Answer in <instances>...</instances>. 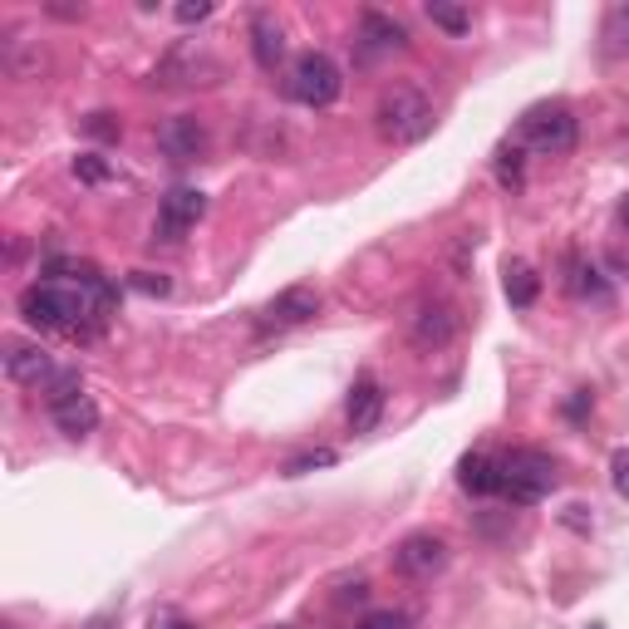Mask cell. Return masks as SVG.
Returning a JSON list of instances; mask_svg holds the SVG:
<instances>
[{
    "label": "cell",
    "instance_id": "4dcf8cb0",
    "mask_svg": "<svg viewBox=\"0 0 629 629\" xmlns=\"http://www.w3.org/2000/svg\"><path fill=\"white\" fill-rule=\"evenodd\" d=\"M620 222H625V227H629V202H625V207H620Z\"/></svg>",
    "mask_w": 629,
    "mask_h": 629
},
{
    "label": "cell",
    "instance_id": "ac0fdd59",
    "mask_svg": "<svg viewBox=\"0 0 629 629\" xmlns=\"http://www.w3.org/2000/svg\"><path fill=\"white\" fill-rule=\"evenodd\" d=\"M537 290H541V280H537V271L531 266H507V300L511 306H531V300H537Z\"/></svg>",
    "mask_w": 629,
    "mask_h": 629
},
{
    "label": "cell",
    "instance_id": "484cf974",
    "mask_svg": "<svg viewBox=\"0 0 629 629\" xmlns=\"http://www.w3.org/2000/svg\"><path fill=\"white\" fill-rule=\"evenodd\" d=\"M84 129H89L93 139H119V119H113V113H89Z\"/></svg>",
    "mask_w": 629,
    "mask_h": 629
},
{
    "label": "cell",
    "instance_id": "4316f807",
    "mask_svg": "<svg viewBox=\"0 0 629 629\" xmlns=\"http://www.w3.org/2000/svg\"><path fill=\"white\" fill-rule=\"evenodd\" d=\"M148 629H197L192 620H187L183 610H153V620H148Z\"/></svg>",
    "mask_w": 629,
    "mask_h": 629
},
{
    "label": "cell",
    "instance_id": "30bf717a",
    "mask_svg": "<svg viewBox=\"0 0 629 629\" xmlns=\"http://www.w3.org/2000/svg\"><path fill=\"white\" fill-rule=\"evenodd\" d=\"M49 418H55L59 433L89 438L93 428H99V404H93L89 394H75V398H65V404H49Z\"/></svg>",
    "mask_w": 629,
    "mask_h": 629
},
{
    "label": "cell",
    "instance_id": "603a6c76",
    "mask_svg": "<svg viewBox=\"0 0 629 629\" xmlns=\"http://www.w3.org/2000/svg\"><path fill=\"white\" fill-rule=\"evenodd\" d=\"M497 157H501V163H497L501 183H507V187H517V183H521V148H501Z\"/></svg>",
    "mask_w": 629,
    "mask_h": 629
},
{
    "label": "cell",
    "instance_id": "d6986e66",
    "mask_svg": "<svg viewBox=\"0 0 629 629\" xmlns=\"http://www.w3.org/2000/svg\"><path fill=\"white\" fill-rule=\"evenodd\" d=\"M428 20L438 30H448V35H467V25H472V15L463 5H453V0H428Z\"/></svg>",
    "mask_w": 629,
    "mask_h": 629
},
{
    "label": "cell",
    "instance_id": "7a4b0ae2",
    "mask_svg": "<svg viewBox=\"0 0 629 629\" xmlns=\"http://www.w3.org/2000/svg\"><path fill=\"white\" fill-rule=\"evenodd\" d=\"M433 129V103L423 99L408 84H394L389 93L379 99V133L394 143H418L423 133Z\"/></svg>",
    "mask_w": 629,
    "mask_h": 629
},
{
    "label": "cell",
    "instance_id": "5bb4252c",
    "mask_svg": "<svg viewBox=\"0 0 629 629\" xmlns=\"http://www.w3.org/2000/svg\"><path fill=\"white\" fill-rule=\"evenodd\" d=\"M251 49H256V65L261 69H276L280 65V55H286V35H280V25L271 15L251 20Z\"/></svg>",
    "mask_w": 629,
    "mask_h": 629
},
{
    "label": "cell",
    "instance_id": "3957f363",
    "mask_svg": "<svg viewBox=\"0 0 629 629\" xmlns=\"http://www.w3.org/2000/svg\"><path fill=\"white\" fill-rule=\"evenodd\" d=\"M344 79H340V65H334L330 55H320V49H310V55H300L296 65H290V93H296L306 109H330L334 99H340Z\"/></svg>",
    "mask_w": 629,
    "mask_h": 629
},
{
    "label": "cell",
    "instance_id": "d4e9b609",
    "mask_svg": "<svg viewBox=\"0 0 629 629\" xmlns=\"http://www.w3.org/2000/svg\"><path fill=\"white\" fill-rule=\"evenodd\" d=\"M173 15L183 20V25H197V20H207V15H212V0H183V5H177Z\"/></svg>",
    "mask_w": 629,
    "mask_h": 629
},
{
    "label": "cell",
    "instance_id": "cb8c5ba5",
    "mask_svg": "<svg viewBox=\"0 0 629 629\" xmlns=\"http://www.w3.org/2000/svg\"><path fill=\"white\" fill-rule=\"evenodd\" d=\"M354 629H408V620L398 610H374V615H364Z\"/></svg>",
    "mask_w": 629,
    "mask_h": 629
},
{
    "label": "cell",
    "instance_id": "7402d4cb",
    "mask_svg": "<svg viewBox=\"0 0 629 629\" xmlns=\"http://www.w3.org/2000/svg\"><path fill=\"white\" fill-rule=\"evenodd\" d=\"M129 286H133V290H143V296H167V290H173V280L157 276V271H133Z\"/></svg>",
    "mask_w": 629,
    "mask_h": 629
},
{
    "label": "cell",
    "instance_id": "2e32d148",
    "mask_svg": "<svg viewBox=\"0 0 629 629\" xmlns=\"http://www.w3.org/2000/svg\"><path fill=\"white\" fill-rule=\"evenodd\" d=\"M600 45L610 59L629 55V5H610L605 10V25H600Z\"/></svg>",
    "mask_w": 629,
    "mask_h": 629
},
{
    "label": "cell",
    "instance_id": "6da1fadb",
    "mask_svg": "<svg viewBox=\"0 0 629 629\" xmlns=\"http://www.w3.org/2000/svg\"><path fill=\"white\" fill-rule=\"evenodd\" d=\"M20 310H25L30 324H40V330H79L84 314H93V300L84 296V290H65V286H30L25 296H20Z\"/></svg>",
    "mask_w": 629,
    "mask_h": 629
},
{
    "label": "cell",
    "instance_id": "277c9868",
    "mask_svg": "<svg viewBox=\"0 0 629 629\" xmlns=\"http://www.w3.org/2000/svg\"><path fill=\"white\" fill-rule=\"evenodd\" d=\"M551 487H555L551 457H541V453H511V457H501V492H507L511 501L531 507V501H541Z\"/></svg>",
    "mask_w": 629,
    "mask_h": 629
},
{
    "label": "cell",
    "instance_id": "83f0119b",
    "mask_svg": "<svg viewBox=\"0 0 629 629\" xmlns=\"http://www.w3.org/2000/svg\"><path fill=\"white\" fill-rule=\"evenodd\" d=\"M610 482H615V492L629 501V453H615V463H610Z\"/></svg>",
    "mask_w": 629,
    "mask_h": 629
},
{
    "label": "cell",
    "instance_id": "5b68a950",
    "mask_svg": "<svg viewBox=\"0 0 629 629\" xmlns=\"http://www.w3.org/2000/svg\"><path fill=\"white\" fill-rule=\"evenodd\" d=\"M521 139L541 153H571L575 148V113L565 103H541L521 119Z\"/></svg>",
    "mask_w": 629,
    "mask_h": 629
},
{
    "label": "cell",
    "instance_id": "ba28073f",
    "mask_svg": "<svg viewBox=\"0 0 629 629\" xmlns=\"http://www.w3.org/2000/svg\"><path fill=\"white\" fill-rule=\"evenodd\" d=\"M157 143H163L167 157H177V163H192V157L207 148V129L183 113V119H167L163 129H157Z\"/></svg>",
    "mask_w": 629,
    "mask_h": 629
},
{
    "label": "cell",
    "instance_id": "e0dca14e",
    "mask_svg": "<svg viewBox=\"0 0 629 629\" xmlns=\"http://www.w3.org/2000/svg\"><path fill=\"white\" fill-rule=\"evenodd\" d=\"M404 25H394L389 15H374V10L364 15V45L369 49H404Z\"/></svg>",
    "mask_w": 629,
    "mask_h": 629
},
{
    "label": "cell",
    "instance_id": "44dd1931",
    "mask_svg": "<svg viewBox=\"0 0 629 629\" xmlns=\"http://www.w3.org/2000/svg\"><path fill=\"white\" fill-rule=\"evenodd\" d=\"M75 394H84L79 374H55V379H49V389H45L49 404H65V398H75Z\"/></svg>",
    "mask_w": 629,
    "mask_h": 629
},
{
    "label": "cell",
    "instance_id": "ffe728a7",
    "mask_svg": "<svg viewBox=\"0 0 629 629\" xmlns=\"http://www.w3.org/2000/svg\"><path fill=\"white\" fill-rule=\"evenodd\" d=\"M330 463H334L330 448H320V453H300V457H290V463H286V477H306V472L330 467Z\"/></svg>",
    "mask_w": 629,
    "mask_h": 629
},
{
    "label": "cell",
    "instance_id": "8992f818",
    "mask_svg": "<svg viewBox=\"0 0 629 629\" xmlns=\"http://www.w3.org/2000/svg\"><path fill=\"white\" fill-rule=\"evenodd\" d=\"M207 212V197L197 192V187H173V192L163 197V212H157V232L167 241H177L187 232V227H197Z\"/></svg>",
    "mask_w": 629,
    "mask_h": 629
},
{
    "label": "cell",
    "instance_id": "8fae6325",
    "mask_svg": "<svg viewBox=\"0 0 629 629\" xmlns=\"http://www.w3.org/2000/svg\"><path fill=\"white\" fill-rule=\"evenodd\" d=\"M384 418V384L379 379H360L350 394V428L354 433H374V423Z\"/></svg>",
    "mask_w": 629,
    "mask_h": 629
},
{
    "label": "cell",
    "instance_id": "4fadbf2b",
    "mask_svg": "<svg viewBox=\"0 0 629 629\" xmlns=\"http://www.w3.org/2000/svg\"><path fill=\"white\" fill-rule=\"evenodd\" d=\"M314 310H320V296H314L310 286H290L271 300V320L276 324H306Z\"/></svg>",
    "mask_w": 629,
    "mask_h": 629
},
{
    "label": "cell",
    "instance_id": "f546056e",
    "mask_svg": "<svg viewBox=\"0 0 629 629\" xmlns=\"http://www.w3.org/2000/svg\"><path fill=\"white\" fill-rule=\"evenodd\" d=\"M84 629H113V620H109V615H93V620L84 625Z\"/></svg>",
    "mask_w": 629,
    "mask_h": 629
},
{
    "label": "cell",
    "instance_id": "f1b7e54d",
    "mask_svg": "<svg viewBox=\"0 0 629 629\" xmlns=\"http://www.w3.org/2000/svg\"><path fill=\"white\" fill-rule=\"evenodd\" d=\"M75 177H84V183H103V177H109V167H103L99 157H79V163H75Z\"/></svg>",
    "mask_w": 629,
    "mask_h": 629
},
{
    "label": "cell",
    "instance_id": "1f68e13d",
    "mask_svg": "<svg viewBox=\"0 0 629 629\" xmlns=\"http://www.w3.org/2000/svg\"><path fill=\"white\" fill-rule=\"evenodd\" d=\"M5 629H20V625H5Z\"/></svg>",
    "mask_w": 629,
    "mask_h": 629
},
{
    "label": "cell",
    "instance_id": "9a60e30c",
    "mask_svg": "<svg viewBox=\"0 0 629 629\" xmlns=\"http://www.w3.org/2000/svg\"><path fill=\"white\" fill-rule=\"evenodd\" d=\"M457 482H463L467 492H477V497L501 492V463H492L487 453H472V457H463V467H457Z\"/></svg>",
    "mask_w": 629,
    "mask_h": 629
},
{
    "label": "cell",
    "instance_id": "9c48e42d",
    "mask_svg": "<svg viewBox=\"0 0 629 629\" xmlns=\"http://www.w3.org/2000/svg\"><path fill=\"white\" fill-rule=\"evenodd\" d=\"M5 374L15 384H40L49 379V354L40 344H25V340H5Z\"/></svg>",
    "mask_w": 629,
    "mask_h": 629
},
{
    "label": "cell",
    "instance_id": "52a82bcc",
    "mask_svg": "<svg viewBox=\"0 0 629 629\" xmlns=\"http://www.w3.org/2000/svg\"><path fill=\"white\" fill-rule=\"evenodd\" d=\"M394 565L404 575H433V571H443V565H448L443 537H408L404 547L394 551Z\"/></svg>",
    "mask_w": 629,
    "mask_h": 629
},
{
    "label": "cell",
    "instance_id": "7c38bea8",
    "mask_svg": "<svg viewBox=\"0 0 629 629\" xmlns=\"http://www.w3.org/2000/svg\"><path fill=\"white\" fill-rule=\"evenodd\" d=\"M453 330H457L453 310L448 306H423L418 310V320H413V344L418 350H438V344L453 340Z\"/></svg>",
    "mask_w": 629,
    "mask_h": 629
}]
</instances>
